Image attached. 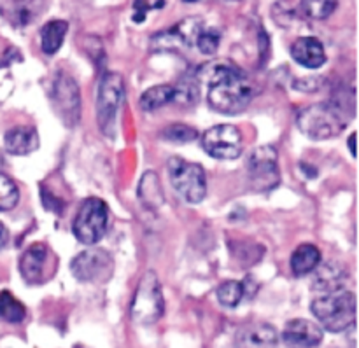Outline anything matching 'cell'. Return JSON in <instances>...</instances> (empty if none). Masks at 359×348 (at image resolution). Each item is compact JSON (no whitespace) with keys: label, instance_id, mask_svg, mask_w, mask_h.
<instances>
[{"label":"cell","instance_id":"obj_9","mask_svg":"<svg viewBox=\"0 0 359 348\" xmlns=\"http://www.w3.org/2000/svg\"><path fill=\"white\" fill-rule=\"evenodd\" d=\"M53 107L60 116L63 125L76 126L81 119V93L79 86L69 74L58 72L53 81L51 90Z\"/></svg>","mask_w":359,"mask_h":348},{"label":"cell","instance_id":"obj_2","mask_svg":"<svg viewBox=\"0 0 359 348\" xmlns=\"http://www.w3.org/2000/svg\"><path fill=\"white\" fill-rule=\"evenodd\" d=\"M311 310L321 329L330 333H344L356 324V294L351 291H335L312 301Z\"/></svg>","mask_w":359,"mask_h":348},{"label":"cell","instance_id":"obj_29","mask_svg":"<svg viewBox=\"0 0 359 348\" xmlns=\"http://www.w3.org/2000/svg\"><path fill=\"white\" fill-rule=\"evenodd\" d=\"M161 137L168 142L188 144L198 139V132L188 125H170L161 132Z\"/></svg>","mask_w":359,"mask_h":348},{"label":"cell","instance_id":"obj_19","mask_svg":"<svg viewBox=\"0 0 359 348\" xmlns=\"http://www.w3.org/2000/svg\"><path fill=\"white\" fill-rule=\"evenodd\" d=\"M347 282V270L344 268L340 263L330 261L325 265L318 266L314 280H312V287L321 293H335V291H342Z\"/></svg>","mask_w":359,"mask_h":348},{"label":"cell","instance_id":"obj_27","mask_svg":"<svg viewBox=\"0 0 359 348\" xmlns=\"http://www.w3.org/2000/svg\"><path fill=\"white\" fill-rule=\"evenodd\" d=\"M20 202V189L9 175L0 172V212L13 210Z\"/></svg>","mask_w":359,"mask_h":348},{"label":"cell","instance_id":"obj_24","mask_svg":"<svg viewBox=\"0 0 359 348\" xmlns=\"http://www.w3.org/2000/svg\"><path fill=\"white\" fill-rule=\"evenodd\" d=\"M27 317V308L9 293L2 291L0 293V319L9 324H20Z\"/></svg>","mask_w":359,"mask_h":348},{"label":"cell","instance_id":"obj_18","mask_svg":"<svg viewBox=\"0 0 359 348\" xmlns=\"http://www.w3.org/2000/svg\"><path fill=\"white\" fill-rule=\"evenodd\" d=\"M6 151L13 156H27L39 149V133L34 126H16L4 137Z\"/></svg>","mask_w":359,"mask_h":348},{"label":"cell","instance_id":"obj_31","mask_svg":"<svg viewBox=\"0 0 359 348\" xmlns=\"http://www.w3.org/2000/svg\"><path fill=\"white\" fill-rule=\"evenodd\" d=\"M147 11H149V4L146 0H135L133 2V21L135 23H142Z\"/></svg>","mask_w":359,"mask_h":348},{"label":"cell","instance_id":"obj_15","mask_svg":"<svg viewBox=\"0 0 359 348\" xmlns=\"http://www.w3.org/2000/svg\"><path fill=\"white\" fill-rule=\"evenodd\" d=\"M48 256L49 251L44 244H34L23 252L20 259V272L25 282L35 286V284H41L44 280Z\"/></svg>","mask_w":359,"mask_h":348},{"label":"cell","instance_id":"obj_14","mask_svg":"<svg viewBox=\"0 0 359 348\" xmlns=\"http://www.w3.org/2000/svg\"><path fill=\"white\" fill-rule=\"evenodd\" d=\"M205 27L202 18L193 16L186 18L181 23H177L175 27H172L170 30H167L165 34H156L153 41H161V48H167V46H182V48H193L198 37L200 30Z\"/></svg>","mask_w":359,"mask_h":348},{"label":"cell","instance_id":"obj_26","mask_svg":"<svg viewBox=\"0 0 359 348\" xmlns=\"http://www.w3.org/2000/svg\"><path fill=\"white\" fill-rule=\"evenodd\" d=\"M217 300L223 307L226 308H235L238 307V303L242 301V298L245 296L244 293V284L237 282V280H226V282L221 284L217 287Z\"/></svg>","mask_w":359,"mask_h":348},{"label":"cell","instance_id":"obj_1","mask_svg":"<svg viewBox=\"0 0 359 348\" xmlns=\"http://www.w3.org/2000/svg\"><path fill=\"white\" fill-rule=\"evenodd\" d=\"M195 79L209 86L207 102L210 109L221 114H241L248 109L255 95L245 74L226 60H217L198 67Z\"/></svg>","mask_w":359,"mask_h":348},{"label":"cell","instance_id":"obj_4","mask_svg":"<svg viewBox=\"0 0 359 348\" xmlns=\"http://www.w3.org/2000/svg\"><path fill=\"white\" fill-rule=\"evenodd\" d=\"M163 312L165 301L163 293H161V284L156 273L149 270L140 279L132 301V308H130V315L137 324L149 326L160 321Z\"/></svg>","mask_w":359,"mask_h":348},{"label":"cell","instance_id":"obj_20","mask_svg":"<svg viewBox=\"0 0 359 348\" xmlns=\"http://www.w3.org/2000/svg\"><path fill=\"white\" fill-rule=\"evenodd\" d=\"M321 265V251L312 244H304L291 256V272L297 277L309 275Z\"/></svg>","mask_w":359,"mask_h":348},{"label":"cell","instance_id":"obj_17","mask_svg":"<svg viewBox=\"0 0 359 348\" xmlns=\"http://www.w3.org/2000/svg\"><path fill=\"white\" fill-rule=\"evenodd\" d=\"M291 58L305 69H319L325 65V46L316 37H300L291 44Z\"/></svg>","mask_w":359,"mask_h":348},{"label":"cell","instance_id":"obj_12","mask_svg":"<svg viewBox=\"0 0 359 348\" xmlns=\"http://www.w3.org/2000/svg\"><path fill=\"white\" fill-rule=\"evenodd\" d=\"M321 326L307 319H293L283 329V342L291 348H316L323 343Z\"/></svg>","mask_w":359,"mask_h":348},{"label":"cell","instance_id":"obj_16","mask_svg":"<svg viewBox=\"0 0 359 348\" xmlns=\"http://www.w3.org/2000/svg\"><path fill=\"white\" fill-rule=\"evenodd\" d=\"M235 345L238 348H273L277 345V331L266 322H255L238 329Z\"/></svg>","mask_w":359,"mask_h":348},{"label":"cell","instance_id":"obj_7","mask_svg":"<svg viewBox=\"0 0 359 348\" xmlns=\"http://www.w3.org/2000/svg\"><path fill=\"white\" fill-rule=\"evenodd\" d=\"M125 100V81L119 74L107 72L100 79L97 95V119L102 133L111 137L114 133L116 118Z\"/></svg>","mask_w":359,"mask_h":348},{"label":"cell","instance_id":"obj_28","mask_svg":"<svg viewBox=\"0 0 359 348\" xmlns=\"http://www.w3.org/2000/svg\"><path fill=\"white\" fill-rule=\"evenodd\" d=\"M175 97L174 100H179L184 105H195L200 97V83L195 79V76L181 79L177 86H174Z\"/></svg>","mask_w":359,"mask_h":348},{"label":"cell","instance_id":"obj_10","mask_svg":"<svg viewBox=\"0 0 359 348\" xmlns=\"http://www.w3.org/2000/svg\"><path fill=\"white\" fill-rule=\"evenodd\" d=\"M112 270H114V261L111 254L97 247L79 252L70 263V272L79 282H105L111 279Z\"/></svg>","mask_w":359,"mask_h":348},{"label":"cell","instance_id":"obj_33","mask_svg":"<svg viewBox=\"0 0 359 348\" xmlns=\"http://www.w3.org/2000/svg\"><path fill=\"white\" fill-rule=\"evenodd\" d=\"M349 151L353 154V158H356V135L354 133L349 137Z\"/></svg>","mask_w":359,"mask_h":348},{"label":"cell","instance_id":"obj_5","mask_svg":"<svg viewBox=\"0 0 359 348\" xmlns=\"http://www.w3.org/2000/svg\"><path fill=\"white\" fill-rule=\"evenodd\" d=\"M109 226V210L104 200L86 198L81 203L74 219V237L83 245H97L105 237Z\"/></svg>","mask_w":359,"mask_h":348},{"label":"cell","instance_id":"obj_13","mask_svg":"<svg viewBox=\"0 0 359 348\" xmlns=\"http://www.w3.org/2000/svg\"><path fill=\"white\" fill-rule=\"evenodd\" d=\"M44 11V0H0V16L14 28L34 23Z\"/></svg>","mask_w":359,"mask_h":348},{"label":"cell","instance_id":"obj_35","mask_svg":"<svg viewBox=\"0 0 359 348\" xmlns=\"http://www.w3.org/2000/svg\"><path fill=\"white\" fill-rule=\"evenodd\" d=\"M186 2H195V0H186Z\"/></svg>","mask_w":359,"mask_h":348},{"label":"cell","instance_id":"obj_21","mask_svg":"<svg viewBox=\"0 0 359 348\" xmlns=\"http://www.w3.org/2000/svg\"><path fill=\"white\" fill-rule=\"evenodd\" d=\"M69 32V23L63 20H53L42 27L41 30V49L44 55H56L62 48L65 35Z\"/></svg>","mask_w":359,"mask_h":348},{"label":"cell","instance_id":"obj_3","mask_svg":"<svg viewBox=\"0 0 359 348\" xmlns=\"http://www.w3.org/2000/svg\"><path fill=\"white\" fill-rule=\"evenodd\" d=\"M297 125L304 135L312 140H326L339 135L347 121L332 104H314L302 109Z\"/></svg>","mask_w":359,"mask_h":348},{"label":"cell","instance_id":"obj_6","mask_svg":"<svg viewBox=\"0 0 359 348\" xmlns=\"http://www.w3.org/2000/svg\"><path fill=\"white\" fill-rule=\"evenodd\" d=\"M170 184L182 198L191 205H198L207 195V177L202 165L189 163L182 158H172L168 161Z\"/></svg>","mask_w":359,"mask_h":348},{"label":"cell","instance_id":"obj_32","mask_svg":"<svg viewBox=\"0 0 359 348\" xmlns=\"http://www.w3.org/2000/svg\"><path fill=\"white\" fill-rule=\"evenodd\" d=\"M7 242H9V231H7V228L0 223V249L6 247Z\"/></svg>","mask_w":359,"mask_h":348},{"label":"cell","instance_id":"obj_25","mask_svg":"<svg viewBox=\"0 0 359 348\" xmlns=\"http://www.w3.org/2000/svg\"><path fill=\"white\" fill-rule=\"evenodd\" d=\"M339 0H302L300 11L311 20H326L335 13Z\"/></svg>","mask_w":359,"mask_h":348},{"label":"cell","instance_id":"obj_23","mask_svg":"<svg viewBox=\"0 0 359 348\" xmlns=\"http://www.w3.org/2000/svg\"><path fill=\"white\" fill-rule=\"evenodd\" d=\"M175 90L172 84H158V86L149 88L140 97V109L146 112L158 111V109L165 107L170 102H174Z\"/></svg>","mask_w":359,"mask_h":348},{"label":"cell","instance_id":"obj_30","mask_svg":"<svg viewBox=\"0 0 359 348\" xmlns=\"http://www.w3.org/2000/svg\"><path fill=\"white\" fill-rule=\"evenodd\" d=\"M219 42H221V34L216 30V28H209V27H203L200 30L198 37H196L195 46L200 49V53L203 55H214L219 48Z\"/></svg>","mask_w":359,"mask_h":348},{"label":"cell","instance_id":"obj_22","mask_svg":"<svg viewBox=\"0 0 359 348\" xmlns=\"http://www.w3.org/2000/svg\"><path fill=\"white\" fill-rule=\"evenodd\" d=\"M139 198L144 203V207H147L151 210H156L158 207L163 205V189H161L160 179H158V175L154 172H146L142 175V179H140Z\"/></svg>","mask_w":359,"mask_h":348},{"label":"cell","instance_id":"obj_34","mask_svg":"<svg viewBox=\"0 0 359 348\" xmlns=\"http://www.w3.org/2000/svg\"><path fill=\"white\" fill-rule=\"evenodd\" d=\"M226 2H238V0H226Z\"/></svg>","mask_w":359,"mask_h":348},{"label":"cell","instance_id":"obj_11","mask_svg":"<svg viewBox=\"0 0 359 348\" xmlns=\"http://www.w3.org/2000/svg\"><path fill=\"white\" fill-rule=\"evenodd\" d=\"M202 147L214 160H237L242 154L241 130L233 125L212 126L203 133Z\"/></svg>","mask_w":359,"mask_h":348},{"label":"cell","instance_id":"obj_8","mask_svg":"<svg viewBox=\"0 0 359 348\" xmlns=\"http://www.w3.org/2000/svg\"><path fill=\"white\" fill-rule=\"evenodd\" d=\"M279 154L273 146H259L248 161L249 181L255 191H272L280 182Z\"/></svg>","mask_w":359,"mask_h":348}]
</instances>
